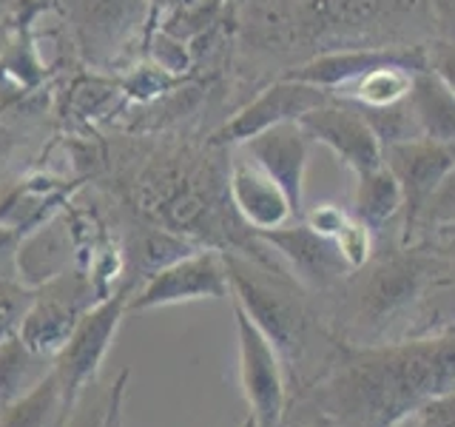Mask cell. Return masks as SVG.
Listing matches in <instances>:
<instances>
[{
	"label": "cell",
	"instance_id": "obj_36",
	"mask_svg": "<svg viewBox=\"0 0 455 427\" xmlns=\"http://www.w3.org/2000/svg\"><path fill=\"white\" fill-rule=\"evenodd\" d=\"M239 427H256V424H253V419H251V416H248V419H245V422H242V424H239Z\"/></svg>",
	"mask_w": 455,
	"mask_h": 427
},
{
	"label": "cell",
	"instance_id": "obj_11",
	"mask_svg": "<svg viewBox=\"0 0 455 427\" xmlns=\"http://www.w3.org/2000/svg\"><path fill=\"white\" fill-rule=\"evenodd\" d=\"M384 165L393 171V177L402 185V197H404L402 231H404V246H410L412 237H416V225L427 199L433 197L438 182L455 165V149L441 146V142H433L427 137L395 142V146L384 149Z\"/></svg>",
	"mask_w": 455,
	"mask_h": 427
},
{
	"label": "cell",
	"instance_id": "obj_26",
	"mask_svg": "<svg viewBox=\"0 0 455 427\" xmlns=\"http://www.w3.org/2000/svg\"><path fill=\"white\" fill-rule=\"evenodd\" d=\"M364 117L373 128V134L379 137L381 149L395 146V142H410V140H421V128L416 114L410 109V100H402L395 106H384V109H362Z\"/></svg>",
	"mask_w": 455,
	"mask_h": 427
},
{
	"label": "cell",
	"instance_id": "obj_21",
	"mask_svg": "<svg viewBox=\"0 0 455 427\" xmlns=\"http://www.w3.org/2000/svg\"><path fill=\"white\" fill-rule=\"evenodd\" d=\"M455 334V265H444L430 277L412 310L404 339Z\"/></svg>",
	"mask_w": 455,
	"mask_h": 427
},
{
	"label": "cell",
	"instance_id": "obj_5",
	"mask_svg": "<svg viewBox=\"0 0 455 427\" xmlns=\"http://www.w3.org/2000/svg\"><path fill=\"white\" fill-rule=\"evenodd\" d=\"M134 294L132 282H120L108 296L94 302L83 313L75 325L63 350L54 356V376L60 384V402H63V419L75 407L80 393L97 379L106 356L111 350V342L120 331V322L128 313V299Z\"/></svg>",
	"mask_w": 455,
	"mask_h": 427
},
{
	"label": "cell",
	"instance_id": "obj_14",
	"mask_svg": "<svg viewBox=\"0 0 455 427\" xmlns=\"http://www.w3.org/2000/svg\"><path fill=\"white\" fill-rule=\"evenodd\" d=\"M310 137L299 123H282L265 128L256 137L245 140L239 151L251 157L265 174L274 180L279 189L288 194L296 211V220L302 217L305 205V171L310 157Z\"/></svg>",
	"mask_w": 455,
	"mask_h": 427
},
{
	"label": "cell",
	"instance_id": "obj_23",
	"mask_svg": "<svg viewBox=\"0 0 455 427\" xmlns=\"http://www.w3.org/2000/svg\"><path fill=\"white\" fill-rule=\"evenodd\" d=\"M199 248H205V246H199V242L182 237V234L168 231V228H160V225L148 222L146 228H142V231H137L134 248L123 251V256H134V268H137V274L132 277V285H134V279L146 282L160 268L177 262V260H182V256H188V254H194Z\"/></svg>",
	"mask_w": 455,
	"mask_h": 427
},
{
	"label": "cell",
	"instance_id": "obj_6",
	"mask_svg": "<svg viewBox=\"0 0 455 427\" xmlns=\"http://www.w3.org/2000/svg\"><path fill=\"white\" fill-rule=\"evenodd\" d=\"M94 302H100V294L92 277L83 268H68L66 274L32 291L18 336L32 350L54 359L63 350L80 317Z\"/></svg>",
	"mask_w": 455,
	"mask_h": 427
},
{
	"label": "cell",
	"instance_id": "obj_27",
	"mask_svg": "<svg viewBox=\"0 0 455 427\" xmlns=\"http://www.w3.org/2000/svg\"><path fill=\"white\" fill-rule=\"evenodd\" d=\"M452 225H455V165L447 171L444 180L438 182L433 197L427 199L419 225H416V237L424 231H444V228H452ZM416 237H412V242H416Z\"/></svg>",
	"mask_w": 455,
	"mask_h": 427
},
{
	"label": "cell",
	"instance_id": "obj_19",
	"mask_svg": "<svg viewBox=\"0 0 455 427\" xmlns=\"http://www.w3.org/2000/svg\"><path fill=\"white\" fill-rule=\"evenodd\" d=\"M54 374V359L32 350L14 334L0 342V410L20 402Z\"/></svg>",
	"mask_w": 455,
	"mask_h": 427
},
{
	"label": "cell",
	"instance_id": "obj_10",
	"mask_svg": "<svg viewBox=\"0 0 455 427\" xmlns=\"http://www.w3.org/2000/svg\"><path fill=\"white\" fill-rule=\"evenodd\" d=\"M259 239L288 262L293 279L302 288L327 294L341 288L353 277V270L345 262V256H341L336 239L313 231L302 217L296 222L291 220L288 225L274 228V231L259 234Z\"/></svg>",
	"mask_w": 455,
	"mask_h": 427
},
{
	"label": "cell",
	"instance_id": "obj_2",
	"mask_svg": "<svg viewBox=\"0 0 455 427\" xmlns=\"http://www.w3.org/2000/svg\"><path fill=\"white\" fill-rule=\"evenodd\" d=\"M222 254L231 279V299L276 348L288 382L305 393L331 367L341 339L327 331L316 313H310L307 302L284 274H274L270 279V265L251 262L248 256L234 251Z\"/></svg>",
	"mask_w": 455,
	"mask_h": 427
},
{
	"label": "cell",
	"instance_id": "obj_15",
	"mask_svg": "<svg viewBox=\"0 0 455 427\" xmlns=\"http://www.w3.org/2000/svg\"><path fill=\"white\" fill-rule=\"evenodd\" d=\"M77 234L75 220L60 208L35 231H28L14 246V279L35 291L54 277L77 268Z\"/></svg>",
	"mask_w": 455,
	"mask_h": 427
},
{
	"label": "cell",
	"instance_id": "obj_3",
	"mask_svg": "<svg viewBox=\"0 0 455 427\" xmlns=\"http://www.w3.org/2000/svg\"><path fill=\"white\" fill-rule=\"evenodd\" d=\"M137 208L151 225L168 228L205 248L239 254L234 225L242 220L228 194V174L220 177L203 163L163 160L146 168L137 185Z\"/></svg>",
	"mask_w": 455,
	"mask_h": 427
},
{
	"label": "cell",
	"instance_id": "obj_34",
	"mask_svg": "<svg viewBox=\"0 0 455 427\" xmlns=\"http://www.w3.org/2000/svg\"><path fill=\"white\" fill-rule=\"evenodd\" d=\"M128 367L120 370V376L111 382V410H108V427H120L123 424V396H125V384H128Z\"/></svg>",
	"mask_w": 455,
	"mask_h": 427
},
{
	"label": "cell",
	"instance_id": "obj_33",
	"mask_svg": "<svg viewBox=\"0 0 455 427\" xmlns=\"http://www.w3.org/2000/svg\"><path fill=\"white\" fill-rule=\"evenodd\" d=\"M427 68L455 94V40H438L427 49Z\"/></svg>",
	"mask_w": 455,
	"mask_h": 427
},
{
	"label": "cell",
	"instance_id": "obj_7",
	"mask_svg": "<svg viewBox=\"0 0 455 427\" xmlns=\"http://www.w3.org/2000/svg\"><path fill=\"white\" fill-rule=\"evenodd\" d=\"M234 302V299H231ZM236 348H239V384L251 407L256 427H282L288 410V376L276 348L234 302Z\"/></svg>",
	"mask_w": 455,
	"mask_h": 427
},
{
	"label": "cell",
	"instance_id": "obj_1",
	"mask_svg": "<svg viewBox=\"0 0 455 427\" xmlns=\"http://www.w3.org/2000/svg\"><path fill=\"white\" fill-rule=\"evenodd\" d=\"M455 391V334L345 345L299 399L331 427H398Z\"/></svg>",
	"mask_w": 455,
	"mask_h": 427
},
{
	"label": "cell",
	"instance_id": "obj_17",
	"mask_svg": "<svg viewBox=\"0 0 455 427\" xmlns=\"http://www.w3.org/2000/svg\"><path fill=\"white\" fill-rule=\"evenodd\" d=\"M148 0H77L80 43L94 60H111L132 37Z\"/></svg>",
	"mask_w": 455,
	"mask_h": 427
},
{
	"label": "cell",
	"instance_id": "obj_32",
	"mask_svg": "<svg viewBox=\"0 0 455 427\" xmlns=\"http://www.w3.org/2000/svg\"><path fill=\"white\" fill-rule=\"evenodd\" d=\"M398 427H455V391L441 399H433L430 405L416 410Z\"/></svg>",
	"mask_w": 455,
	"mask_h": 427
},
{
	"label": "cell",
	"instance_id": "obj_28",
	"mask_svg": "<svg viewBox=\"0 0 455 427\" xmlns=\"http://www.w3.org/2000/svg\"><path fill=\"white\" fill-rule=\"evenodd\" d=\"M108 410H111V388L106 393L92 391V384L80 393L75 407L60 422V427H108Z\"/></svg>",
	"mask_w": 455,
	"mask_h": 427
},
{
	"label": "cell",
	"instance_id": "obj_12",
	"mask_svg": "<svg viewBox=\"0 0 455 427\" xmlns=\"http://www.w3.org/2000/svg\"><path fill=\"white\" fill-rule=\"evenodd\" d=\"M299 125L305 128L313 142L331 149L353 174H364L384 163V149L370 128L364 111L347 100L333 97L331 103L305 114Z\"/></svg>",
	"mask_w": 455,
	"mask_h": 427
},
{
	"label": "cell",
	"instance_id": "obj_20",
	"mask_svg": "<svg viewBox=\"0 0 455 427\" xmlns=\"http://www.w3.org/2000/svg\"><path fill=\"white\" fill-rule=\"evenodd\" d=\"M404 208L402 185L393 177L387 165L370 168L364 174H355V191H353V217L362 220L370 231L379 234L387 228Z\"/></svg>",
	"mask_w": 455,
	"mask_h": 427
},
{
	"label": "cell",
	"instance_id": "obj_35",
	"mask_svg": "<svg viewBox=\"0 0 455 427\" xmlns=\"http://www.w3.org/2000/svg\"><path fill=\"white\" fill-rule=\"evenodd\" d=\"M296 405H299V416H296V422L282 424V427H331V422H327L310 402H305V399H296Z\"/></svg>",
	"mask_w": 455,
	"mask_h": 427
},
{
	"label": "cell",
	"instance_id": "obj_22",
	"mask_svg": "<svg viewBox=\"0 0 455 427\" xmlns=\"http://www.w3.org/2000/svg\"><path fill=\"white\" fill-rule=\"evenodd\" d=\"M60 208H63V191L54 182L49 180L46 185L26 182L0 203V228L20 239L23 234L35 231L37 225L54 217Z\"/></svg>",
	"mask_w": 455,
	"mask_h": 427
},
{
	"label": "cell",
	"instance_id": "obj_18",
	"mask_svg": "<svg viewBox=\"0 0 455 427\" xmlns=\"http://www.w3.org/2000/svg\"><path fill=\"white\" fill-rule=\"evenodd\" d=\"M410 109L427 140L455 149V94L430 68L416 71L410 89Z\"/></svg>",
	"mask_w": 455,
	"mask_h": 427
},
{
	"label": "cell",
	"instance_id": "obj_13",
	"mask_svg": "<svg viewBox=\"0 0 455 427\" xmlns=\"http://www.w3.org/2000/svg\"><path fill=\"white\" fill-rule=\"evenodd\" d=\"M381 66H410L421 71L427 68V49L424 46H341L316 54L313 60L284 71V77L319 85V89L336 94L353 80H359Z\"/></svg>",
	"mask_w": 455,
	"mask_h": 427
},
{
	"label": "cell",
	"instance_id": "obj_8",
	"mask_svg": "<svg viewBox=\"0 0 455 427\" xmlns=\"http://www.w3.org/2000/svg\"><path fill=\"white\" fill-rule=\"evenodd\" d=\"M203 299H231L225 254L217 248H199L148 277L128 299V313L171 308Z\"/></svg>",
	"mask_w": 455,
	"mask_h": 427
},
{
	"label": "cell",
	"instance_id": "obj_16",
	"mask_svg": "<svg viewBox=\"0 0 455 427\" xmlns=\"http://www.w3.org/2000/svg\"><path fill=\"white\" fill-rule=\"evenodd\" d=\"M228 194H231V203L234 211L239 214V220L253 234L274 231V228H282L291 220H296V211L288 194L242 151L228 163Z\"/></svg>",
	"mask_w": 455,
	"mask_h": 427
},
{
	"label": "cell",
	"instance_id": "obj_9",
	"mask_svg": "<svg viewBox=\"0 0 455 427\" xmlns=\"http://www.w3.org/2000/svg\"><path fill=\"white\" fill-rule=\"evenodd\" d=\"M333 94L293 77H282L270 83L259 97L251 100L245 109H239L231 120H228L217 134L211 137V146H242L245 140L256 137L265 128H274L282 123H299L324 103H331Z\"/></svg>",
	"mask_w": 455,
	"mask_h": 427
},
{
	"label": "cell",
	"instance_id": "obj_25",
	"mask_svg": "<svg viewBox=\"0 0 455 427\" xmlns=\"http://www.w3.org/2000/svg\"><path fill=\"white\" fill-rule=\"evenodd\" d=\"M63 422V402L60 384L52 374L43 384L23 396L20 402L0 410V427H60Z\"/></svg>",
	"mask_w": 455,
	"mask_h": 427
},
{
	"label": "cell",
	"instance_id": "obj_29",
	"mask_svg": "<svg viewBox=\"0 0 455 427\" xmlns=\"http://www.w3.org/2000/svg\"><path fill=\"white\" fill-rule=\"evenodd\" d=\"M28 299H32V291L23 288L18 279H0V342L20 331Z\"/></svg>",
	"mask_w": 455,
	"mask_h": 427
},
{
	"label": "cell",
	"instance_id": "obj_30",
	"mask_svg": "<svg viewBox=\"0 0 455 427\" xmlns=\"http://www.w3.org/2000/svg\"><path fill=\"white\" fill-rule=\"evenodd\" d=\"M151 57L154 63L160 66L168 75H180V71H188L191 68V52H188V43L168 35L165 28L154 35L151 40Z\"/></svg>",
	"mask_w": 455,
	"mask_h": 427
},
{
	"label": "cell",
	"instance_id": "obj_31",
	"mask_svg": "<svg viewBox=\"0 0 455 427\" xmlns=\"http://www.w3.org/2000/svg\"><path fill=\"white\" fill-rule=\"evenodd\" d=\"M302 220L313 228V231H319L322 237L336 239L350 225L353 214L339 208L336 203H316L310 211H302Z\"/></svg>",
	"mask_w": 455,
	"mask_h": 427
},
{
	"label": "cell",
	"instance_id": "obj_24",
	"mask_svg": "<svg viewBox=\"0 0 455 427\" xmlns=\"http://www.w3.org/2000/svg\"><path fill=\"white\" fill-rule=\"evenodd\" d=\"M412 77H416V68H410V66H381L376 71H370V75L353 80L350 85H345V89L336 92L333 97L347 100V103L359 106V109L395 106V103H402V100L410 97Z\"/></svg>",
	"mask_w": 455,
	"mask_h": 427
},
{
	"label": "cell",
	"instance_id": "obj_4",
	"mask_svg": "<svg viewBox=\"0 0 455 427\" xmlns=\"http://www.w3.org/2000/svg\"><path fill=\"white\" fill-rule=\"evenodd\" d=\"M438 268L435 256H424L410 246L384 260H370L341 285L347 288V305L339 313L336 336L345 345L404 339L424 285Z\"/></svg>",
	"mask_w": 455,
	"mask_h": 427
}]
</instances>
